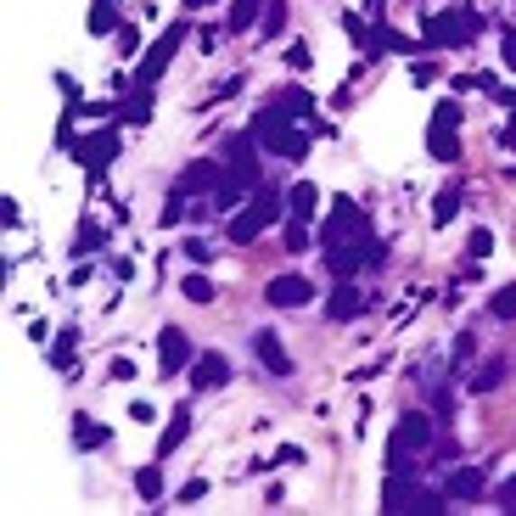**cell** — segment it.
<instances>
[{"mask_svg": "<svg viewBox=\"0 0 516 516\" xmlns=\"http://www.w3.org/2000/svg\"><path fill=\"white\" fill-rule=\"evenodd\" d=\"M253 135H258V146H264V152H275V158H303V152H309V135L292 124V113H287V107L258 113Z\"/></svg>", "mask_w": 516, "mask_h": 516, "instance_id": "1", "label": "cell"}, {"mask_svg": "<svg viewBox=\"0 0 516 516\" xmlns=\"http://www.w3.org/2000/svg\"><path fill=\"white\" fill-rule=\"evenodd\" d=\"M275 219H281V197L275 191H253V202H247V208H236V219H230L225 236L230 242H258Z\"/></svg>", "mask_w": 516, "mask_h": 516, "instance_id": "2", "label": "cell"}, {"mask_svg": "<svg viewBox=\"0 0 516 516\" xmlns=\"http://www.w3.org/2000/svg\"><path fill=\"white\" fill-rule=\"evenodd\" d=\"M186 34H191V23H186V17H180V23H169V29H163L158 40H152V51H146V62H141V73H135V79H141V85H158V79H163V68L180 57V45H186Z\"/></svg>", "mask_w": 516, "mask_h": 516, "instance_id": "3", "label": "cell"}, {"mask_svg": "<svg viewBox=\"0 0 516 516\" xmlns=\"http://www.w3.org/2000/svg\"><path fill=\"white\" fill-rule=\"evenodd\" d=\"M483 29L477 23V12L472 6H460V12H438V17H427V45H460V40H472Z\"/></svg>", "mask_w": 516, "mask_h": 516, "instance_id": "4", "label": "cell"}, {"mask_svg": "<svg viewBox=\"0 0 516 516\" xmlns=\"http://www.w3.org/2000/svg\"><path fill=\"white\" fill-rule=\"evenodd\" d=\"M455 129H460V107H455V101H444V107H438L432 113V129H427V152H432V158H460V141H455Z\"/></svg>", "mask_w": 516, "mask_h": 516, "instance_id": "5", "label": "cell"}, {"mask_svg": "<svg viewBox=\"0 0 516 516\" xmlns=\"http://www.w3.org/2000/svg\"><path fill=\"white\" fill-rule=\"evenodd\" d=\"M158 365H163V376H180L191 365V337L180 326H163L158 331Z\"/></svg>", "mask_w": 516, "mask_h": 516, "instance_id": "6", "label": "cell"}, {"mask_svg": "<svg viewBox=\"0 0 516 516\" xmlns=\"http://www.w3.org/2000/svg\"><path fill=\"white\" fill-rule=\"evenodd\" d=\"M264 298H270L275 309H303V303H315V281H303V275H275L270 287H264Z\"/></svg>", "mask_w": 516, "mask_h": 516, "instance_id": "7", "label": "cell"}, {"mask_svg": "<svg viewBox=\"0 0 516 516\" xmlns=\"http://www.w3.org/2000/svg\"><path fill=\"white\" fill-rule=\"evenodd\" d=\"M348 230H365V214H359V202H337V208H331V219H326V230H320V247H337Z\"/></svg>", "mask_w": 516, "mask_h": 516, "instance_id": "8", "label": "cell"}, {"mask_svg": "<svg viewBox=\"0 0 516 516\" xmlns=\"http://www.w3.org/2000/svg\"><path fill=\"white\" fill-rule=\"evenodd\" d=\"M253 354L264 359V371H270V376H292V354L281 348L275 331H258V337H253Z\"/></svg>", "mask_w": 516, "mask_h": 516, "instance_id": "9", "label": "cell"}, {"mask_svg": "<svg viewBox=\"0 0 516 516\" xmlns=\"http://www.w3.org/2000/svg\"><path fill=\"white\" fill-rule=\"evenodd\" d=\"M219 180H225V169L202 158V163H191L186 174L174 180V191H186V197H197V191H219Z\"/></svg>", "mask_w": 516, "mask_h": 516, "instance_id": "10", "label": "cell"}, {"mask_svg": "<svg viewBox=\"0 0 516 516\" xmlns=\"http://www.w3.org/2000/svg\"><path fill=\"white\" fill-rule=\"evenodd\" d=\"M359 309H365V292H359L354 281L331 287V298H326V315H331V320H359Z\"/></svg>", "mask_w": 516, "mask_h": 516, "instance_id": "11", "label": "cell"}, {"mask_svg": "<svg viewBox=\"0 0 516 516\" xmlns=\"http://www.w3.org/2000/svg\"><path fill=\"white\" fill-rule=\"evenodd\" d=\"M483 494H488V472H483V466L449 472V500H483Z\"/></svg>", "mask_w": 516, "mask_h": 516, "instance_id": "12", "label": "cell"}, {"mask_svg": "<svg viewBox=\"0 0 516 516\" xmlns=\"http://www.w3.org/2000/svg\"><path fill=\"white\" fill-rule=\"evenodd\" d=\"M191 382H197V387H219V382H230V359H225V354H202V359H191Z\"/></svg>", "mask_w": 516, "mask_h": 516, "instance_id": "13", "label": "cell"}, {"mask_svg": "<svg viewBox=\"0 0 516 516\" xmlns=\"http://www.w3.org/2000/svg\"><path fill=\"white\" fill-rule=\"evenodd\" d=\"M113 152H118V135H113V129H101V135H85V141H79V158H85L90 169H101Z\"/></svg>", "mask_w": 516, "mask_h": 516, "instance_id": "14", "label": "cell"}, {"mask_svg": "<svg viewBox=\"0 0 516 516\" xmlns=\"http://www.w3.org/2000/svg\"><path fill=\"white\" fill-rule=\"evenodd\" d=\"M186 432H191V410L180 404L174 416H169V427H163V438H158V455H174L180 444H186Z\"/></svg>", "mask_w": 516, "mask_h": 516, "instance_id": "15", "label": "cell"}, {"mask_svg": "<svg viewBox=\"0 0 516 516\" xmlns=\"http://www.w3.org/2000/svg\"><path fill=\"white\" fill-rule=\"evenodd\" d=\"M287 208H292V219H315V208H320V186H315V180L292 186V202H287Z\"/></svg>", "mask_w": 516, "mask_h": 516, "instance_id": "16", "label": "cell"}, {"mask_svg": "<svg viewBox=\"0 0 516 516\" xmlns=\"http://www.w3.org/2000/svg\"><path fill=\"white\" fill-rule=\"evenodd\" d=\"M258 17H264V0H236V6H230V23H225V29H230V34H242V29H253Z\"/></svg>", "mask_w": 516, "mask_h": 516, "instance_id": "17", "label": "cell"}, {"mask_svg": "<svg viewBox=\"0 0 516 516\" xmlns=\"http://www.w3.org/2000/svg\"><path fill=\"white\" fill-rule=\"evenodd\" d=\"M258 29H264L270 40L287 34V0H264V17H258Z\"/></svg>", "mask_w": 516, "mask_h": 516, "instance_id": "18", "label": "cell"}, {"mask_svg": "<svg viewBox=\"0 0 516 516\" xmlns=\"http://www.w3.org/2000/svg\"><path fill=\"white\" fill-rule=\"evenodd\" d=\"M118 118H124V124H146V118H152V85H141L135 96H129Z\"/></svg>", "mask_w": 516, "mask_h": 516, "instance_id": "19", "label": "cell"}, {"mask_svg": "<svg viewBox=\"0 0 516 516\" xmlns=\"http://www.w3.org/2000/svg\"><path fill=\"white\" fill-rule=\"evenodd\" d=\"M85 23H90V34H113L118 29V6H113V0H96Z\"/></svg>", "mask_w": 516, "mask_h": 516, "instance_id": "20", "label": "cell"}, {"mask_svg": "<svg viewBox=\"0 0 516 516\" xmlns=\"http://www.w3.org/2000/svg\"><path fill=\"white\" fill-rule=\"evenodd\" d=\"M73 421H79V427H73V444H79V449H101V444H107V427H96L90 416H73Z\"/></svg>", "mask_w": 516, "mask_h": 516, "instance_id": "21", "label": "cell"}, {"mask_svg": "<svg viewBox=\"0 0 516 516\" xmlns=\"http://www.w3.org/2000/svg\"><path fill=\"white\" fill-rule=\"evenodd\" d=\"M404 511H416V516H438V511H444V494H432V488H410Z\"/></svg>", "mask_w": 516, "mask_h": 516, "instance_id": "22", "label": "cell"}, {"mask_svg": "<svg viewBox=\"0 0 516 516\" xmlns=\"http://www.w3.org/2000/svg\"><path fill=\"white\" fill-rule=\"evenodd\" d=\"M410 472H393V477H387V488H382V505L387 511H404V500H410V483H404Z\"/></svg>", "mask_w": 516, "mask_h": 516, "instance_id": "23", "label": "cell"}, {"mask_svg": "<svg viewBox=\"0 0 516 516\" xmlns=\"http://www.w3.org/2000/svg\"><path fill=\"white\" fill-rule=\"evenodd\" d=\"M242 191H247L242 180H230V174H225V180H219V191H214V208H219V214H225V208H242Z\"/></svg>", "mask_w": 516, "mask_h": 516, "instance_id": "24", "label": "cell"}, {"mask_svg": "<svg viewBox=\"0 0 516 516\" xmlns=\"http://www.w3.org/2000/svg\"><path fill=\"white\" fill-rule=\"evenodd\" d=\"M500 382H505V365H500V359H488V365L472 376V393H494Z\"/></svg>", "mask_w": 516, "mask_h": 516, "instance_id": "25", "label": "cell"}, {"mask_svg": "<svg viewBox=\"0 0 516 516\" xmlns=\"http://www.w3.org/2000/svg\"><path fill=\"white\" fill-rule=\"evenodd\" d=\"M180 292H186L191 303H214V281L208 275H186V281H180Z\"/></svg>", "mask_w": 516, "mask_h": 516, "instance_id": "26", "label": "cell"}, {"mask_svg": "<svg viewBox=\"0 0 516 516\" xmlns=\"http://www.w3.org/2000/svg\"><path fill=\"white\" fill-rule=\"evenodd\" d=\"M135 488H141V500H158V494H163V472H158V466H141V472H135Z\"/></svg>", "mask_w": 516, "mask_h": 516, "instance_id": "27", "label": "cell"}, {"mask_svg": "<svg viewBox=\"0 0 516 516\" xmlns=\"http://www.w3.org/2000/svg\"><path fill=\"white\" fill-rule=\"evenodd\" d=\"M281 107H287L292 118H315V96H303V90H287V96H281Z\"/></svg>", "mask_w": 516, "mask_h": 516, "instance_id": "28", "label": "cell"}, {"mask_svg": "<svg viewBox=\"0 0 516 516\" xmlns=\"http://www.w3.org/2000/svg\"><path fill=\"white\" fill-rule=\"evenodd\" d=\"M455 214H460V191H438V202H432V219H438V225H449Z\"/></svg>", "mask_w": 516, "mask_h": 516, "instance_id": "29", "label": "cell"}, {"mask_svg": "<svg viewBox=\"0 0 516 516\" xmlns=\"http://www.w3.org/2000/svg\"><path fill=\"white\" fill-rule=\"evenodd\" d=\"M494 320H516V281L494 292Z\"/></svg>", "mask_w": 516, "mask_h": 516, "instance_id": "30", "label": "cell"}, {"mask_svg": "<svg viewBox=\"0 0 516 516\" xmlns=\"http://www.w3.org/2000/svg\"><path fill=\"white\" fill-rule=\"evenodd\" d=\"M309 247H315V242H309V225L292 219V225H287V253H309Z\"/></svg>", "mask_w": 516, "mask_h": 516, "instance_id": "31", "label": "cell"}, {"mask_svg": "<svg viewBox=\"0 0 516 516\" xmlns=\"http://www.w3.org/2000/svg\"><path fill=\"white\" fill-rule=\"evenodd\" d=\"M494 253V230H472V258H488Z\"/></svg>", "mask_w": 516, "mask_h": 516, "instance_id": "32", "label": "cell"}, {"mask_svg": "<svg viewBox=\"0 0 516 516\" xmlns=\"http://www.w3.org/2000/svg\"><path fill=\"white\" fill-rule=\"evenodd\" d=\"M51 359H57V365L68 371V359H73V331H62V337H57V348H51Z\"/></svg>", "mask_w": 516, "mask_h": 516, "instance_id": "33", "label": "cell"}, {"mask_svg": "<svg viewBox=\"0 0 516 516\" xmlns=\"http://www.w3.org/2000/svg\"><path fill=\"white\" fill-rule=\"evenodd\" d=\"M494 500H500L505 511H516V472H511V477H505V483L494 488Z\"/></svg>", "mask_w": 516, "mask_h": 516, "instance_id": "34", "label": "cell"}, {"mask_svg": "<svg viewBox=\"0 0 516 516\" xmlns=\"http://www.w3.org/2000/svg\"><path fill=\"white\" fill-rule=\"evenodd\" d=\"M90 247H101V230H96V225H85V230H79V242H73V253H90Z\"/></svg>", "mask_w": 516, "mask_h": 516, "instance_id": "35", "label": "cell"}, {"mask_svg": "<svg viewBox=\"0 0 516 516\" xmlns=\"http://www.w3.org/2000/svg\"><path fill=\"white\" fill-rule=\"evenodd\" d=\"M107 376H113V382H135V365H129V359H113Z\"/></svg>", "mask_w": 516, "mask_h": 516, "instance_id": "36", "label": "cell"}, {"mask_svg": "<svg viewBox=\"0 0 516 516\" xmlns=\"http://www.w3.org/2000/svg\"><path fill=\"white\" fill-rule=\"evenodd\" d=\"M287 68H309V45H287Z\"/></svg>", "mask_w": 516, "mask_h": 516, "instance_id": "37", "label": "cell"}, {"mask_svg": "<svg viewBox=\"0 0 516 516\" xmlns=\"http://www.w3.org/2000/svg\"><path fill=\"white\" fill-rule=\"evenodd\" d=\"M186 253L197 258V264H208V258H214V247H208V242H186Z\"/></svg>", "mask_w": 516, "mask_h": 516, "instance_id": "38", "label": "cell"}, {"mask_svg": "<svg viewBox=\"0 0 516 516\" xmlns=\"http://www.w3.org/2000/svg\"><path fill=\"white\" fill-rule=\"evenodd\" d=\"M500 51H505V62H516V29H505V34H500Z\"/></svg>", "mask_w": 516, "mask_h": 516, "instance_id": "39", "label": "cell"}, {"mask_svg": "<svg viewBox=\"0 0 516 516\" xmlns=\"http://www.w3.org/2000/svg\"><path fill=\"white\" fill-rule=\"evenodd\" d=\"M186 6H191V12H202V6H214V0H186Z\"/></svg>", "mask_w": 516, "mask_h": 516, "instance_id": "40", "label": "cell"}, {"mask_svg": "<svg viewBox=\"0 0 516 516\" xmlns=\"http://www.w3.org/2000/svg\"><path fill=\"white\" fill-rule=\"evenodd\" d=\"M365 6H371V12H382V0H365Z\"/></svg>", "mask_w": 516, "mask_h": 516, "instance_id": "41", "label": "cell"}, {"mask_svg": "<svg viewBox=\"0 0 516 516\" xmlns=\"http://www.w3.org/2000/svg\"><path fill=\"white\" fill-rule=\"evenodd\" d=\"M511 113H516V107H511Z\"/></svg>", "mask_w": 516, "mask_h": 516, "instance_id": "42", "label": "cell"}]
</instances>
